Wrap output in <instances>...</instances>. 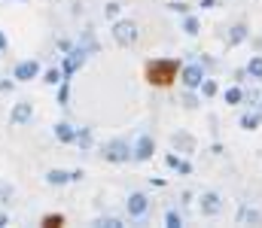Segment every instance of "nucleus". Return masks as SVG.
<instances>
[{
    "instance_id": "f257e3e1",
    "label": "nucleus",
    "mask_w": 262,
    "mask_h": 228,
    "mask_svg": "<svg viewBox=\"0 0 262 228\" xmlns=\"http://www.w3.org/2000/svg\"><path fill=\"white\" fill-rule=\"evenodd\" d=\"M177 70H180V64L171 61V58H165V61H150V64H147V79H150L153 85H168V82H174Z\"/></svg>"
},
{
    "instance_id": "f03ea898",
    "label": "nucleus",
    "mask_w": 262,
    "mask_h": 228,
    "mask_svg": "<svg viewBox=\"0 0 262 228\" xmlns=\"http://www.w3.org/2000/svg\"><path fill=\"white\" fill-rule=\"evenodd\" d=\"M113 40H116L119 46H134V43H137V24L128 21V18L113 21Z\"/></svg>"
},
{
    "instance_id": "7ed1b4c3",
    "label": "nucleus",
    "mask_w": 262,
    "mask_h": 228,
    "mask_svg": "<svg viewBox=\"0 0 262 228\" xmlns=\"http://www.w3.org/2000/svg\"><path fill=\"white\" fill-rule=\"evenodd\" d=\"M85 58H89L85 49H70V52L64 55V64H61V76H73V73L85 64Z\"/></svg>"
},
{
    "instance_id": "20e7f679",
    "label": "nucleus",
    "mask_w": 262,
    "mask_h": 228,
    "mask_svg": "<svg viewBox=\"0 0 262 228\" xmlns=\"http://www.w3.org/2000/svg\"><path fill=\"white\" fill-rule=\"evenodd\" d=\"M104 158H107V161H113V165H122V161H128V158H131V149H128V143H125V140H113V143H107V146H104Z\"/></svg>"
},
{
    "instance_id": "39448f33",
    "label": "nucleus",
    "mask_w": 262,
    "mask_h": 228,
    "mask_svg": "<svg viewBox=\"0 0 262 228\" xmlns=\"http://www.w3.org/2000/svg\"><path fill=\"white\" fill-rule=\"evenodd\" d=\"M153 152H156V143H153V137H137V143H134V149H131V158H137V161H150L153 158Z\"/></svg>"
},
{
    "instance_id": "423d86ee",
    "label": "nucleus",
    "mask_w": 262,
    "mask_h": 228,
    "mask_svg": "<svg viewBox=\"0 0 262 228\" xmlns=\"http://www.w3.org/2000/svg\"><path fill=\"white\" fill-rule=\"evenodd\" d=\"M147 210H150V198H147V195H140V192L128 195V213H131L134 219H143Z\"/></svg>"
},
{
    "instance_id": "0eeeda50",
    "label": "nucleus",
    "mask_w": 262,
    "mask_h": 228,
    "mask_svg": "<svg viewBox=\"0 0 262 228\" xmlns=\"http://www.w3.org/2000/svg\"><path fill=\"white\" fill-rule=\"evenodd\" d=\"M180 79H183V85H186V88H198V85H201V79H205L201 64H189V67H183Z\"/></svg>"
},
{
    "instance_id": "6e6552de",
    "label": "nucleus",
    "mask_w": 262,
    "mask_h": 228,
    "mask_svg": "<svg viewBox=\"0 0 262 228\" xmlns=\"http://www.w3.org/2000/svg\"><path fill=\"white\" fill-rule=\"evenodd\" d=\"M37 73H40V64H37V61H21V64H15V73H12V76H15L18 82H27V79H34Z\"/></svg>"
},
{
    "instance_id": "1a4fd4ad",
    "label": "nucleus",
    "mask_w": 262,
    "mask_h": 228,
    "mask_svg": "<svg viewBox=\"0 0 262 228\" xmlns=\"http://www.w3.org/2000/svg\"><path fill=\"white\" fill-rule=\"evenodd\" d=\"M220 210H223V204H220V195H217V192L201 195V213H205V216H217Z\"/></svg>"
},
{
    "instance_id": "9d476101",
    "label": "nucleus",
    "mask_w": 262,
    "mask_h": 228,
    "mask_svg": "<svg viewBox=\"0 0 262 228\" xmlns=\"http://www.w3.org/2000/svg\"><path fill=\"white\" fill-rule=\"evenodd\" d=\"M31 116H34V107L31 104H15L12 113H9L12 125H24V122H31Z\"/></svg>"
},
{
    "instance_id": "9b49d317",
    "label": "nucleus",
    "mask_w": 262,
    "mask_h": 228,
    "mask_svg": "<svg viewBox=\"0 0 262 228\" xmlns=\"http://www.w3.org/2000/svg\"><path fill=\"white\" fill-rule=\"evenodd\" d=\"M171 143H174V149H180V152H192V149H195V137H192V134H183V131L174 134Z\"/></svg>"
},
{
    "instance_id": "f8f14e48",
    "label": "nucleus",
    "mask_w": 262,
    "mask_h": 228,
    "mask_svg": "<svg viewBox=\"0 0 262 228\" xmlns=\"http://www.w3.org/2000/svg\"><path fill=\"white\" fill-rule=\"evenodd\" d=\"M55 137H58L61 143H73V140H76V128L67 125V122H58V125H55Z\"/></svg>"
},
{
    "instance_id": "ddd939ff",
    "label": "nucleus",
    "mask_w": 262,
    "mask_h": 228,
    "mask_svg": "<svg viewBox=\"0 0 262 228\" xmlns=\"http://www.w3.org/2000/svg\"><path fill=\"white\" fill-rule=\"evenodd\" d=\"M79 49H85L89 55H95L101 46H98V40H95V34L92 30H82V37H79Z\"/></svg>"
},
{
    "instance_id": "4468645a",
    "label": "nucleus",
    "mask_w": 262,
    "mask_h": 228,
    "mask_svg": "<svg viewBox=\"0 0 262 228\" xmlns=\"http://www.w3.org/2000/svg\"><path fill=\"white\" fill-rule=\"evenodd\" d=\"M46 183H49V186H67V183H70V174L55 168V171H49V174H46Z\"/></svg>"
},
{
    "instance_id": "2eb2a0df",
    "label": "nucleus",
    "mask_w": 262,
    "mask_h": 228,
    "mask_svg": "<svg viewBox=\"0 0 262 228\" xmlns=\"http://www.w3.org/2000/svg\"><path fill=\"white\" fill-rule=\"evenodd\" d=\"M244 40H247V27H244V24H235V27L229 30V43L238 46V43H244Z\"/></svg>"
},
{
    "instance_id": "dca6fc26",
    "label": "nucleus",
    "mask_w": 262,
    "mask_h": 228,
    "mask_svg": "<svg viewBox=\"0 0 262 228\" xmlns=\"http://www.w3.org/2000/svg\"><path fill=\"white\" fill-rule=\"evenodd\" d=\"M223 97H226V104H232V107H235V104H241L244 91H241L238 85H232V88H226V94H223Z\"/></svg>"
},
{
    "instance_id": "f3484780",
    "label": "nucleus",
    "mask_w": 262,
    "mask_h": 228,
    "mask_svg": "<svg viewBox=\"0 0 262 228\" xmlns=\"http://www.w3.org/2000/svg\"><path fill=\"white\" fill-rule=\"evenodd\" d=\"M198 27H201V24H198V18H195V15H186V18H183V30H186L189 37H195V34H198Z\"/></svg>"
},
{
    "instance_id": "a211bd4d",
    "label": "nucleus",
    "mask_w": 262,
    "mask_h": 228,
    "mask_svg": "<svg viewBox=\"0 0 262 228\" xmlns=\"http://www.w3.org/2000/svg\"><path fill=\"white\" fill-rule=\"evenodd\" d=\"M198 88H201V94H205V97H214V94L220 91V85H217L214 79H201V85H198Z\"/></svg>"
},
{
    "instance_id": "6ab92c4d",
    "label": "nucleus",
    "mask_w": 262,
    "mask_h": 228,
    "mask_svg": "<svg viewBox=\"0 0 262 228\" xmlns=\"http://www.w3.org/2000/svg\"><path fill=\"white\" fill-rule=\"evenodd\" d=\"M70 101V85H67V76H64V82H58V104L64 107Z\"/></svg>"
},
{
    "instance_id": "aec40b11",
    "label": "nucleus",
    "mask_w": 262,
    "mask_h": 228,
    "mask_svg": "<svg viewBox=\"0 0 262 228\" xmlns=\"http://www.w3.org/2000/svg\"><path fill=\"white\" fill-rule=\"evenodd\" d=\"M76 143H79L82 149H89V146H92V131H89V128H79V131H76Z\"/></svg>"
},
{
    "instance_id": "412c9836",
    "label": "nucleus",
    "mask_w": 262,
    "mask_h": 228,
    "mask_svg": "<svg viewBox=\"0 0 262 228\" xmlns=\"http://www.w3.org/2000/svg\"><path fill=\"white\" fill-rule=\"evenodd\" d=\"M247 73H250L253 79H262V58H259V55H256V58L247 64Z\"/></svg>"
},
{
    "instance_id": "4be33fe9",
    "label": "nucleus",
    "mask_w": 262,
    "mask_h": 228,
    "mask_svg": "<svg viewBox=\"0 0 262 228\" xmlns=\"http://www.w3.org/2000/svg\"><path fill=\"white\" fill-rule=\"evenodd\" d=\"M95 225H98V228H122V222H119L116 216H104V219H98Z\"/></svg>"
},
{
    "instance_id": "5701e85b",
    "label": "nucleus",
    "mask_w": 262,
    "mask_h": 228,
    "mask_svg": "<svg viewBox=\"0 0 262 228\" xmlns=\"http://www.w3.org/2000/svg\"><path fill=\"white\" fill-rule=\"evenodd\" d=\"M46 82H49V85H58V82H61V67L46 70Z\"/></svg>"
},
{
    "instance_id": "b1692460",
    "label": "nucleus",
    "mask_w": 262,
    "mask_h": 228,
    "mask_svg": "<svg viewBox=\"0 0 262 228\" xmlns=\"http://www.w3.org/2000/svg\"><path fill=\"white\" fill-rule=\"evenodd\" d=\"M256 125H259V116H244V119H241V128H244V131H253Z\"/></svg>"
},
{
    "instance_id": "393cba45",
    "label": "nucleus",
    "mask_w": 262,
    "mask_h": 228,
    "mask_svg": "<svg viewBox=\"0 0 262 228\" xmlns=\"http://www.w3.org/2000/svg\"><path fill=\"white\" fill-rule=\"evenodd\" d=\"M61 222H64V216H61V213H49V216H46V219H43V225H49V228L61 225Z\"/></svg>"
},
{
    "instance_id": "a878e982",
    "label": "nucleus",
    "mask_w": 262,
    "mask_h": 228,
    "mask_svg": "<svg viewBox=\"0 0 262 228\" xmlns=\"http://www.w3.org/2000/svg\"><path fill=\"white\" fill-rule=\"evenodd\" d=\"M119 9H122V6H119V3H116V0H113V3H107V9H104V15H107V18H110V21H113V18H116V15H119Z\"/></svg>"
},
{
    "instance_id": "bb28decb",
    "label": "nucleus",
    "mask_w": 262,
    "mask_h": 228,
    "mask_svg": "<svg viewBox=\"0 0 262 228\" xmlns=\"http://www.w3.org/2000/svg\"><path fill=\"white\" fill-rule=\"evenodd\" d=\"M165 222H168V228H180V216H177V213H168Z\"/></svg>"
},
{
    "instance_id": "cd10ccee",
    "label": "nucleus",
    "mask_w": 262,
    "mask_h": 228,
    "mask_svg": "<svg viewBox=\"0 0 262 228\" xmlns=\"http://www.w3.org/2000/svg\"><path fill=\"white\" fill-rule=\"evenodd\" d=\"M174 168H177L180 174H192V165H189V161H180V158H177V165H174Z\"/></svg>"
},
{
    "instance_id": "c85d7f7f",
    "label": "nucleus",
    "mask_w": 262,
    "mask_h": 228,
    "mask_svg": "<svg viewBox=\"0 0 262 228\" xmlns=\"http://www.w3.org/2000/svg\"><path fill=\"white\" fill-rule=\"evenodd\" d=\"M58 49H61V52H64V55H67V52H70V49H73V43H70V40H58Z\"/></svg>"
},
{
    "instance_id": "c756f323",
    "label": "nucleus",
    "mask_w": 262,
    "mask_h": 228,
    "mask_svg": "<svg viewBox=\"0 0 262 228\" xmlns=\"http://www.w3.org/2000/svg\"><path fill=\"white\" fill-rule=\"evenodd\" d=\"M0 204H9V186H0Z\"/></svg>"
},
{
    "instance_id": "7c9ffc66",
    "label": "nucleus",
    "mask_w": 262,
    "mask_h": 228,
    "mask_svg": "<svg viewBox=\"0 0 262 228\" xmlns=\"http://www.w3.org/2000/svg\"><path fill=\"white\" fill-rule=\"evenodd\" d=\"M9 88H12V82L9 79H0V91H9Z\"/></svg>"
},
{
    "instance_id": "2f4dec72",
    "label": "nucleus",
    "mask_w": 262,
    "mask_h": 228,
    "mask_svg": "<svg viewBox=\"0 0 262 228\" xmlns=\"http://www.w3.org/2000/svg\"><path fill=\"white\" fill-rule=\"evenodd\" d=\"M201 6H205V9H214V6H217V0H201Z\"/></svg>"
},
{
    "instance_id": "473e14b6",
    "label": "nucleus",
    "mask_w": 262,
    "mask_h": 228,
    "mask_svg": "<svg viewBox=\"0 0 262 228\" xmlns=\"http://www.w3.org/2000/svg\"><path fill=\"white\" fill-rule=\"evenodd\" d=\"M6 52V37H3V30H0V55Z\"/></svg>"
},
{
    "instance_id": "72a5a7b5",
    "label": "nucleus",
    "mask_w": 262,
    "mask_h": 228,
    "mask_svg": "<svg viewBox=\"0 0 262 228\" xmlns=\"http://www.w3.org/2000/svg\"><path fill=\"white\" fill-rule=\"evenodd\" d=\"M6 225V213H0V228Z\"/></svg>"
}]
</instances>
